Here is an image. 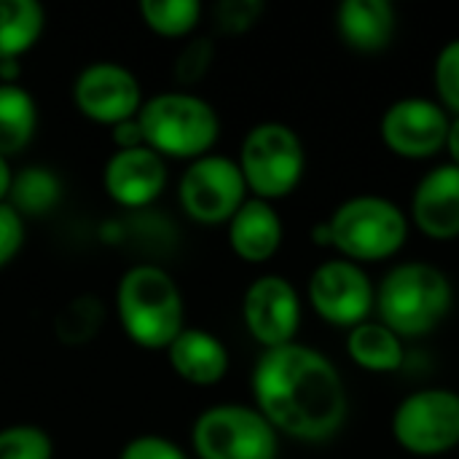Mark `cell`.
<instances>
[{"label": "cell", "mask_w": 459, "mask_h": 459, "mask_svg": "<svg viewBox=\"0 0 459 459\" xmlns=\"http://www.w3.org/2000/svg\"><path fill=\"white\" fill-rule=\"evenodd\" d=\"M309 239H312V245H317V247H323V250H331V247H333V242H331L328 221L315 223V226H312V231H309Z\"/></svg>", "instance_id": "obj_33"}, {"label": "cell", "mask_w": 459, "mask_h": 459, "mask_svg": "<svg viewBox=\"0 0 459 459\" xmlns=\"http://www.w3.org/2000/svg\"><path fill=\"white\" fill-rule=\"evenodd\" d=\"M331 242L339 258L352 264H385L395 258L411 234L406 210L382 194H355L328 218Z\"/></svg>", "instance_id": "obj_4"}, {"label": "cell", "mask_w": 459, "mask_h": 459, "mask_svg": "<svg viewBox=\"0 0 459 459\" xmlns=\"http://www.w3.org/2000/svg\"><path fill=\"white\" fill-rule=\"evenodd\" d=\"M215 27L223 35H242L258 24L264 16V3L261 0H221L212 11Z\"/></svg>", "instance_id": "obj_28"}, {"label": "cell", "mask_w": 459, "mask_h": 459, "mask_svg": "<svg viewBox=\"0 0 459 459\" xmlns=\"http://www.w3.org/2000/svg\"><path fill=\"white\" fill-rule=\"evenodd\" d=\"M253 406L277 430L299 444L333 441L350 417V395L342 371L309 344L264 350L255 360Z\"/></svg>", "instance_id": "obj_1"}, {"label": "cell", "mask_w": 459, "mask_h": 459, "mask_svg": "<svg viewBox=\"0 0 459 459\" xmlns=\"http://www.w3.org/2000/svg\"><path fill=\"white\" fill-rule=\"evenodd\" d=\"M167 159L148 145L113 151L102 167L105 194L126 210H143L153 204L167 188Z\"/></svg>", "instance_id": "obj_14"}, {"label": "cell", "mask_w": 459, "mask_h": 459, "mask_svg": "<svg viewBox=\"0 0 459 459\" xmlns=\"http://www.w3.org/2000/svg\"><path fill=\"white\" fill-rule=\"evenodd\" d=\"M406 215L430 242L459 239V167L444 161L428 169L411 191Z\"/></svg>", "instance_id": "obj_15"}, {"label": "cell", "mask_w": 459, "mask_h": 459, "mask_svg": "<svg viewBox=\"0 0 459 459\" xmlns=\"http://www.w3.org/2000/svg\"><path fill=\"white\" fill-rule=\"evenodd\" d=\"M215 59V43L204 35H194L183 43V48L178 51L175 62H172V78L180 89L188 91V86L199 83L210 65Z\"/></svg>", "instance_id": "obj_27"}, {"label": "cell", "mask_w": 459, "mask_h": 459, "mask_svg": "<svg viewBox=\"0 0 459 459\" xmlns=\"http://www.w3.org/2000/svg\"><path fill=\"white\" fill-rule=\"evenodd\" d=\"M455 307L449 274L428 261L395 264L377 285L374 317L403 342L425 339L444 325Z\"/></svg>", "instance_id": "obj_2"}, {"label": "cell", "mask_w": 459, "mask_h": 459, "mask_svg": "<svg viewBox=\"0 0 459 459\" xmlns=\"http://www.w3.org/2000/svg\"><path fill=\"white\" fill-rule=\"evenodd\" d=\"M46 30V11L35 0H0V62L24 56Z\"/></svg>", "instance_id": "obj_21"}, {"label": "cell", "mask_w": 459, "mask_h": 459, "mask_svg": "<svg viewBox=\"0 0 459 459\" xmlns=\"http://www.w3.org/2000/svg\"><path fill=\"white\" fill-rule=\"evenodd\" d=\"M304 304L296 285L282 274H261L242 296V323L261 350L293 344L301 328Z\"/></svg>", "instance_id": "obj_13"}, {"label": "cell", "mask_w": 459, "mask_h": 459, "mask_svg": "<svg viewBox=\"0 0 459 459\" xmlns=\"http://www.w3.org/2000/svg\"><path fill=\"white\" fill-rule=\"evenodd\" d=\"M226 237L231 253L245 264H266L272 261L285 239V226L272 202L250 196L237 215L226 223Z\"/></svg>", "instance_id": "obj_16"}, {"label": "cell", "mask_w": 459, "mask_h": 459, "mask_svg": "<svg viewBox=\"0 0 459 459\" xmlns=\"http://www.w3.org/2000/svg\"><path fill=\"white\" fill-rule=\"evenodd\" d=\"M347 358L366 374H398L406 363V342L377 317L347 331Z\"/></svg>", "instance_id": "obj_19"}, {"label": "cell", "mask_w": 459, "mask_h": 459, "mask_svg": "<svg viewBox=\"0 0 459 459\" xmlns=\"http://www.w3.org/2000/svg\"><path fill=\"white\" fill-rule=\"evenodd\" d=\"M0 459H54L51 436L40 425H8L0 430Z\"/></svg>", "instance_id": "obj_25"}, {"label": "cell", "mask_w": 459, "mask_h": 459, "mask_svg": "<svg viewBox=\"0 0 459 459\" xmlns=\"http://www.w3.org/2000/svg\"><path fill=\"white\" fill-rule=\"evenodd\" d=\"M336 32L358 54L390 48L398 32V11L390 0H344L336 8Z\"/></svg>", "instance_id": "obj_18"}, {"label": "cell", "mask_w": 459, "mask_h": 459, "mask_svg": "<svg viewBox=\"0 0 459 459\" xmlns=\"http://www.w3.org/2000/svg\"><path fill=\"white\" fill-rule=\"evenodd\" d=\"M393 441L411 457L436 459L459 446V393L422 387L409 393L390 417Z\"/></svg>", "instance_id": "obj_8"}, {"label": "cell", "mask_w": 459, "mask_h": 459, "mask_svg": "<svg viewBox=\"0 0 459 459\" xmlns=\"http://www.w3.org/2000/svg\"><path fill=\"white\" fill-rule=\"evenodd\" d=\"M452 116L433 97H401L387 105L379 121L385 148L406 161H430L446 145Z\"/></svg>", "instance_id": "obj_11"}, {"label": "cell", "mask_w": 459, "mask_h": 459, "mask_svg": "<svg viewBox=\"0 0 459 459\" xmlns=\"http://www.w3.org/2000/svg\"><path fill=\"white\" fill-rule=\"evenodd\" d=\"M169 368L194 387H212L223 382L231 366V355L221 336L204 328H183L178 339L164 350Z\"/></svg>", "instance_id": "obj_17"}, {"label": "cell", "mask_w": 459, "mask_h": 459, "mask_svg": "<svg viewBox=\"0 0 459 459\" xmlns=\"http://www.w3.org/2000/svg\"><path fill=\"white\" fill-rule=\"evenodd\" d=\"M102 320H105L102 301L97 296H78L62 307V312L56 315L54 331H56V339L62 344L81 347V344H89L94 339Z\"/></svg>", "instance_id": "obj_24"}, {"label": "cell", "mask_w": 459, "mask_h": 459, "mask_svg": "<svg viewBox=\"0 0 459 459\" xmlns=\"http://www.w3.org/2000/svg\"><path fill=\"white\" fill-rule=\"evenodd\" d=\"M118 459H191L175 441L156 436V433H145V436H134L132 441L124 444V449L118 452Z\"/></svg>", "instance_id": "obj_29"}, {"label": "cell", "mask_w": 459, "mask_h": 459, "mask_svg": "<svg viewBox=\"0 0 459 459\" xmlns=\"http://www.w3.org/2000/svg\"><path fill=\"white\" fill-rule=\"evenodd\" d=\"M116 317L137 347L167 350L186 328L183 290L164 266L134 264L116 285Z\"/></svg>", "instance_id": "obj_3"}, {"label": "cell", "mask_w": 459, "mask_h": 459, "mask_svg": "<svg viewBox=\"0 0 459 459\" xmlns=\"http://www.w3.org/2000/svg\"><path fill=\"white\" fill-rule=\"evenodd\" d=\"M433 89L436 102L449 113L459 116V38L446 40L433 62Z\"/></svg>", "instance_id": "obj_26"}, {"label": "cell", "mask_w": 459, "mask_h": 459, "mask_svg": "<svg viewBox=\"0 0 459 459\" xmlns=\"http://www.w3.org/2000/svg\"><path fill=\"white\" fill-rule=\"evenodd\" d=\"M196 459H277L280 436L255 406L215 403L191 425Z\"/></svg>", "instance_id": "obj_7"}, {"label": "cell", "mask_w": 459, "mask_h": 459, "mask_svg": "<svg viewBox=\"0 0 459 459\" xmlns=\"http://www.w3.org/2000/svg\"><path fill=\"white\" fill-rule=\"evenodd\" d=\"M446 156H449V164L459 167V116H452L449 121V132H446V145H444Z\"/></svg>", "instance_id": "obj_32"}, {"label": "cell", "mask_w": 459, "mask_h": 459, "mask_svg": "<svg viewBox=\"0 0 459 459\" xmlns=\"http://www.w3.org/2000/svg\"><path fill=\"white\" fill-rule=\"evenodd\" d=\"M143 102L145 97L137 75L121 62H91L73 81V105L94 124L116 126L121 121L137 118Z\"/></svg>", "instance_id": "obj_12"}, {"label": "cell", "mask_w": 459, "mask_h": 459, "mask_svg": "<svg viewBox=\"0 0 459 459\" xmlns=\"http://www.w3.org/2000/svg\"><path fill=\"white\" fill-rule=\"evenodd\" d=\"M110 140H113L116 151H126V148L145 145V137H143V129H140L137 118H129V121H121L116 126H110Z\"/></svg>", "instance_id": "obj_31"}, {"label": "cell", "mask_w": 459, "mask_h": 459, "mask_svg": "<svg viewBox=\"0 0 459 459\" xmlns=\"http://www.w3.org/2000/svg\"><path fill=\"white\" fill-rule=\"evenodd\" d=\"M199 0H143L140 19L143 24L161 38H191L196 24L202 22Z\"/></svg>", "instance_id": "obj_23"}, {"label": "cell", "mask_w": 459, "mask_h": 459, "mask_svg": "<svg viewBox=\"0 0 459 459\" xmlns=\"http://www.w3.org/2000/svg\"><path fill=\"white\" fill-rule=\"evenodd\" d=\"M59 196H62V180L48 167L32 164V167H24V169L13 172L8 204L22 218L46 215L48 210H54Z\"/></svg>", "instance_id": "obj_22"}, {"label": "cell", "mask_w": 459, "mask_h": 459, "mask_svg": "<svg viewBox=\"0 0 459 459\" xmlns=\"http://www.w3.org/2000/svg\"><path fill=\"white\" fill-rule=\"evenodd\" d=\"M145 145L164 159L194 161L212 153L221 140V116L204 97L169 89L143 102L137 113Z\"/></svg>", "instance_id": "obj_5"}, {"label": "cell", "mask_w": 459, "mask_h": 459, "mask_svg": "<svg viewBox=\"0 0 459 459\" xmlns=\"http://www.w3.org/2000/svg\"><path fill=\"white\" fill-rule=\"evenodd\" d=\"M38 132L35 97L22 83H0V156H19Z\"/></svg>", "instance_id": "obj_20"}, {"label": "cell", "mask_w": 459, "mask_h": 459, "mask_svg": "<svg viewBox=\"0 0 459 459\" xmlns=\"http://www.w3.org/2000/svg\"><path fill=\"white\" fill-rule=\"evenodd\" d=\"M307 301L325 325L352 331L374 317L377 282L368 277L366 266L336 255L312 269L307 280Z\"/></svg>", "instance_id": "obj_10"}, {"label": "cell", "mask_w": 459, "mask_h": 459, "mask_svg": "<svg viewBox=\"0 0 459 459\" xmlns=\"http://www.w3.org/2000/svg\"><path fill=\"white\" fill-rule=\"evenodd\" d=\"M178 199L183 212L202 226H226L237 210L250 199L247 183L237 159L207 153L183 169L178 180Z\"/></svg>", "instance_id": "obj_9"}, {"label": "cell", "mask_w": 459, "mask_h": 459, "mask_svg": "<svg viewBox=\"0 0 459 459\" xmlns=\"http://www.w3.org/2000/svg\"><path fill=\"white\" fill-rule=\"evenodd\" d=\"M237 164L250 196L274 204L301 186L307 172V151L290 124L261 121L242 137Z\"/></svg>", "instance_id": "obj_6"}, {"label": "cell", "mask_w": 459, "mask_h": 459, "mask_svg": "<svg viewBox=\"0 0 459 459\" xmlns=\"http://www.w3.org/2000/svg\"><path fill=\"white\" fill-rule=\"evenodd\" d=\"M11 180H13V169H11V161L5 156H0V204L8 202V194H11Z\"/></svg>", "instance_id": "obj_34"}, {"label": "cell", "mask_w": 459, "mask_h": 459, "mask_svg": "<svg viewBox=\"0 0 459 459\" xmlns=\"http://www.w3.org/2000/svg\"><path fill=\"white\" fill-rule=\"evenodd\" d=\"M24 245V218L5 202L0 204V269H5Z\"/></svg>", "instance_id": "obj_30"}]
</instances>
